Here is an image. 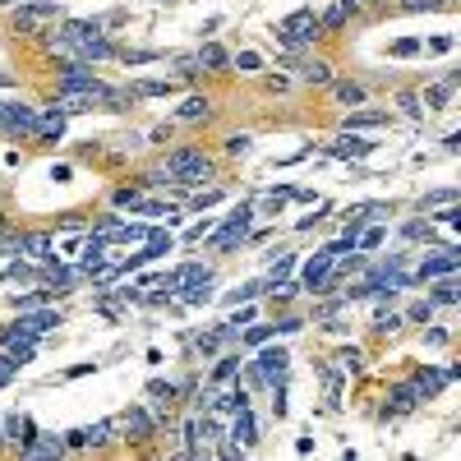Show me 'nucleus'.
I'll return each mask as SVG.
<instances>
[{
    "instance_id": "nucleus-1",
    "label": "nucleus",
    "mask_w": 461,
    "mask_h": 461,
    "mask_svg": "<svg viewBox=\"0 0 461 461\" xmlns=\"http://www.w3.org/2000/svg\"><path fill=\"white\" fill-rule=\"evenodd\" d=\"M162 171L171 180H180V185H203V180H212V162L198 148H176V153H166Z\"/></svg>"
},
{
    "instance_id": "nucleus-2",
    "label": "nucleus",
    "mask_w": 461,
    "mask_h": 461,
    "mask_svg": "<svg viewBox=\"0 0 461 461\" xmlns=\"http://www.w3.org/2000/svg\"><path fill=\"white\" fill-rule=\"evenodd\" d=\"M273 37H277L282 46H291V51H300V46H309L314 37H323L319 14H314V10H296V14H286V19L273 28Z\"/></svg>"
},
{
    "instance_id": "nucleus-3",
    "label": "nucleus",
    "mask_w": 461,
    "mask_h": 461,
    "mask_svg": "<svg viewBox=\"0 0 461 461\" xmlns=\"http://www.w3.org/2000/svg\"><path fill=\"white\" fill-rule=\"evenodd\" d=\"M249 221H254V203H235V208L226 212V221L217 226V235H212V249H217V254L240 249L245 235H249Z\"/></svg>"
},
{
    "instance_id": "nucleus-4",
    "label": "nucleus",
    "mask_w": 461,
    "mask_h": 461,
    "mask_svg": "<svg viewBox=\"0 0 461 461\" xmlns=\"http://www.w3.org/2000/svg\"><path fill=\"white\" fill-rule=\"evenodd\" d=\"M55 19H60V5H55V0H33V5H19V10L10 14L14 33H42V28H51Z\"/></svg>"
},
{
    "instance_id": "nucleus-5",
    "label": "nucleus",
    "mask_w": 461,
    "mask_h": 461,
    "mask_svg": "<svg viewBox=\"0 0 461 461\" xmlns=\"http://www.w3.org/2000/svg\"><path fill=\"white\" fill-rule=\"evenodd\" d=\"M378 143H369V139H360V130H341L337 139L328 143V157H337V162H360V157H369Z\"/></svg>"
},
{
    "instance_id": "nucleus-6",
    "label": "nucleus",
    "mask_w": 461,
    "mask_h": 461,
    "mask_svg": "<svg viewBox=\"0 0 461 461\" xmlns=\"http://www.w3.org/2000/svg\"><path fill=\"white\" fill-rule=\"evenodd\" d=\"M116 429H125V439H130V443H148L157 434V420H153L148 406H130L121 420H116Z\"/></svg>"
},
{
    "instance_id": "nucleus-7",
    "label": "nucleus",
    "mask_w": 461,
    "mask_h": 461,
    "mask_svg": "<svg viewBox=\"0 0 461 461\" xmlns=\"http://www.w3.org/2000/svg\"><path fill=\"white\" fill-rule=\"evenodd\" d=\"M457 268H461V249H457V245H448V249H439L434 259H425V263L415 268V277H411V282H434V277L457 273Z\"/></svg>"
},
{
    "instance_id": "nucleus-8",
    "label": "nucleus",
    "mask_w": 461,
    "mask_h": 461,
    "mask_svg": "<svg viewBox=\"0 0 461 461\" xmlns=\"http://www.w3.org/2000/svg\"><path fill=\"white\" fill-rule=\"evenodd\" d=\"M254 369H259V378H263L268 387H273V383H286V373H291V355H286L282 346H273V351H259Z\"/></svg>"
},
{
    "instance_id": "nucleus-9",
    "label": "nucleus",
    "mask_w": 461,
    "mask_h": 461,
    "mask_svg": "<svg viewBox=\"0 0 461 461\" xmlns=\"http://www.w3.org/2000/svg\"><path fill=\"white\" fill-rule=\"evenodd\" d=\"M328 273H332V259L319 249L314 259H305V263H300V286H305L309 296H323V282H328Z\"/></svg>"
},
{
    "instance_id": "nucleus-10",
    "label": "nucleus",
    "mask_w": 461,
    "mask_h": 461,
    "mask_svg": "<svg viewBox=\"0 0 461 461\" xmlns=\"http://www.w3.org/2000/svg\"><path fill=\"white\" fill-rule=\"evenodd\" d=\"M111 434H116V420H97V425H88V429H69L65 448H102Z\"/></svg>"
},
{
    "instance_id": "nucleus-11",
    "label": "nucleus",
    "mask_w": 461,
    "mask_h": 461,
    "mask_svg": "<svg viewBox=\"0 0 461 461\" xmlns=\"http://www.w3.org/2000/svg\"><path fill=\"white\" fill-rule=\"evenodd\" d=\"M378 217H392V208H387V203H355V208H346V212H341V226L364 230L369 221H378Z\"/></svg>"
},
{
    "instance_id": "nucleus-12",
    "label": "nucleus",
    "mask_w": 461,
    "mask_h": 461,
    "mask_svg": "<svg viewBox=\"0 0 461 461\" xmlns=\"http://www.w3.org/2000/svg\"><path fill=\"white\" fill-rule=\"evenodd\" d=\"M230 439L240 443L245 452H249L254 443H259V420H254V411H249V406H240V411H235V420H230Z\"/></svg>"
},
{
    "instance_id": "nucleus-13",
    "label": "nucleus",
    "mask_w": 461,
    "mask_h": 461,
    "mask_svg": "<svg viewBox=\"0 0 461 461\" xmlns=\"http://www.w3.org/2000/svg\"><path fill=\"white\" fill-rule=\"evenodd\" d=\"M33 139H42V143H60V139H65V111L46 106V116H37V125H33Z\"/></svg>"
},
{
    "instance_id": "nucleus-14",
    "label": "nucleus",
    "mask_w": 461,
    "mask_h": 461,
    "mask_svg": "<svg viewBox=\"0 0 461 461\" xmlns=\"http://www.w3.org/2000/svg\"><path fill=\"white\" fill-rule=\"evenodd\" d=\"M392 116H387L383 106H360V111H351L346 121H341V130H378V125H387Z\"/></svg>"
},
{
    "instance_id": "nucleus-15",
    "label": "nucleus",
    "mask_w": 461,
    "mask_h": 461,
    "mask_svg": "<svg viewBox=\"0 0 461 461\" xmlns=\"http://www.w3.org/2000/svg\"><path fill=\"white\" fill-rule=\"evenodd\" d=\"M411 383H415V392H420V401H434V397L443 392V387H448V378H443V369H415V378H411Z\"/></svg>"
},
{
    "instance_id": "nucleus-16",
    "label": "nucleus",
    "mask_w": 461,
    "mask_h": 461,
    "mask_svg": "<svg viewBox=\"0 0 461 461\" xmlns=\"http://www.w3.org/2000/svg\"><path fill=\"white\" fill-rule=\"evenodd\" d=\"M180 88V78H134L130 83V97H166V92H176Z\"/></svg>"
},
{
    "instance_id": "nucleus-17",
    "label": "nucleus",
    "mask_w": 461,
    "mask_h": 461,
    "mask_svg": "<svg viewBox=\"0 0 461 461\" xmlns=\"http://www.w3.org/2000/svg\"><path fill=\"white\" fill-rule=\"evenodd\" d=\"M457 83H461V74L452 69L443 83H434V88L425 92V111H448V102H452V92H457Z\"/></svg>"
},
{
    "instance_id": "nucleus-18",
    "label": "nucleus",
    "mask_w": 461,
    "mask_h": 461,
    "mask_svg": "<svg viewBox=\"0 0 461 461\" xmlns=\"http://www.w3.org/2000/svg\"><path fill=\"white\" fill-rule=\"evenodd\" d=\"M14 249L28 254V259H51V235H46V230H28V235L14 240Z\"/></svg>"
},
{
    "instance_id": "nucleus-19",
    "label": "nucleus",
    "mask_w": 461,
    "mask_h": 461,
    "mask_svg": "<svg viewBox=\"0 0 461 461\" xmlns=\"http://www.w3.org/2000/svg\"><path fill=\"white\" fill-rule=\"evenodd\" d=\"M387 397H392V406H387L383 415H406V411H415V406H420V392H415V383H397Z\"/></svg>"
},
{
    "instance_id": "nucleus-20",
    "label": "nucleus",
    "mask_w": 461,
    "mask_h": 461,
    "mask_svg": "<svg viewBox=\"0 0 461 461\" xmlns=\"http://www.w3.org/2000/svg\"><path fill=\"white\" fill-rule=\"evenodd\" d=\"M429 300H434V305H457V300H461V282L452 273L434 277V296H429Z\"/></svg>"
},
{
    "instance_id": "nucleus-21",
    "label": "nucleus",
    "mask_w": 461,
    "mask_h": 461,
    "mask_svg": "<svg viewBox=\"0 0 461 461\" xmlns=\"http://www.w3.org/2000/svg\"><path fill=\"white\" fill-rule=\"evenodd\" d=\"M194 65H198V69H226V65H230V55L221 51L217 42H203V46L194 51Z\"/></svg>"
},
{
    "instance_id": "nucleus-22",
    "label": "nucleus",
    "mask_w": 461,
    "mask_h": 461,
    "mask_svg": "<svg viewBox=\"0 0 461 461\" xmlns=\"http://www.w3.org/2000/svg\"><path fill=\"white\" fill-rule=\"evenodd\" d=\"M355 10V0H337L328 14H319V28L323 33H337V28H346V14Z\"/></svg>"
},
{
    "instance_id": "nucleus-23",
    "label": "nucleus",
    "mask_w": 461,
    "mask_h": 461,
    "mask_svg": "<svg viewBox=\"0 0 461 461\" xmlns=\"http://www.w3.org/2000/svg\"><path fill=\"white\" fill-rule=\"evenodd\" d=\"M296 69H300L305 83H332V65H328V60H296Z\"/></svg>"
},
{
    "instance_id": "nucleus-24",
    "label": "nucleus",
    "mask_w": 461,
    "mask_h": 461,
    "mask_svg": "<svg viewBox=\"0 0 461 461\" xmlns=\"http://www.w3.org/2000/svg\"><path fill=\"white\" fill-rule=\"evenodd\" d=\"M208 116H212L208 97H185V106L176 111V121H185V125H194V121H208Z\"/></svg>"
},
{
    "instance_id": "nucleus-25",
    "label": "nucleus",
    "mask_w": 461,
    "mask_h": 461,
    "mask_svg": "<svg viewBox=\"0 0 461 461\" xmlns=\"http://www.w3.org/2000/svg\"><path fill=\"white\" fill-rule=\"evenodd\" d=\"M332 97H337L341 106H364V88H360V83H351V78L332 83Z\"/></svg>"
},
{
    "instance_id": "nucleus-26",
    "label": "nucleus",
    "mask_w": 461,
    "mask_h": 461,
    "mask_svg": "<svg viewBox=\"0 0 461 461\" xmlns=\"http://www.w3.org/2000/svg\"><path fill=\"white\" fill-rule=\"evenodd\" d=\"M230 69H240V74H259V69H263V55H259V51H235V55H230Z\"/></svg>"
},
{
    "instance_id": "nucleus-27",
    "label": "nucleus",
    "mask_w": 461,
    "mask_h": 461,
    "mask_svg": "<svg viewBox=\"0 0 461 461\" xmlns=\"http://www.w3.org/2000/svg\"><path fill=\"white\" fill-rule=\"evenodd\" d=\"M332 364H337L341 373H360L364 369V355L355 351V346H346V351H337V360H332Z\"/></svg>"
},
{
    "instance_id": "nucleus-28",
    "label": "nucleus",
    "mask_w": 461,
    "mask_h": 461,
    "mask_svg": "<svg viewBox=\"0 0 461 461\" xmlns=\"http://www.w3.org/2000/svg\"><path fill=\"white\" fill-rule=\"evenodd\" d=\"M235 373H240V355H221L217 369H212V383H230Z\"/></svg>"
},
{
    "instance_id": "nucleus-29",
    "label": "nucleus",
    "mask_w": 461,
    "mask_h": 461,
    "mask_svg": "<svg viewBox=\"0 0 461 461\" xmlns=\"http://www.w3.org/2000/svg\"><path fill=\"white\" fill-rule=\"evenodd\" d=\"M259 296H263V286L245 282V286H235V291H226V305H245V300H259Z\"/></svg>"
},
{
    "instance_id": "nucleus-30",
    "label": "nucleus",
    "mask_w": 461,
    "mask_h": 461,
    "mask_svg": "<svg viewBox=\"0 0 461 461\" xmlns=\"http://www.w3.org/2000/svg\"><path fill=\"white\" fill-rule=\"evenodd\" d=\"M19 373H23V364H19V360H14V355H10V351H0V387H10V383H14V378H19Z\"/></svg>"
},
{
    "instance_id": "nucleus-31",
    "label": "nucleus",
    "mask_w": 461,
    "mask_h": 461,
    "mask_svg": "<svg viewBox=\"0 0 461 461\" xmlns=\"http://www.w3.org/2000/svg\"><path fill=\"white\" fill-rule=\"evenodd\" d=\"M286 203H291V185H277V189H268V194H263V208L268 212H282Z\"/></svg>"
},
{
    "instance_id": "nucleus-32",
    "label": "nucleus",
    "mask_w": 461,
    "mask_h": 461,
    "mask_svg": "<svg viewBox=\"0 0 461 461\" xmlns=\"http://www.w3.org/2000/svg\"><path fill=\"white\" fill-rule=\"evenodd\" d=\"M291 268H296V254H277V259H273V268H268V286H273V282H282V277L291 273Z\"/></svg>"
},
{
    "instance_id": "nucleus-33",
    "label": "nucleus",
    "mask_w": 461,
    "mask_h": 461,
    "mask_svg": "<svg viewBox=\"0 0 461 461\" xmlns=\"http://www.w3.org/2000/svg\"><path fill=\"white\" fill-rule=\"evenodd\" d=\"M397 328H401V319H397V314H387V309L378 305V314H373V332H383V337H392Z\"/></svg>"
},
{
    "instance_id": "nucleus-34",
    "label": "nucleus",
    "mask_w": 461,
    "mask_h": 461,
    "mask_svg": "<svg viewBox=\"0 0 461 461\" xmlns=\"http://www.w3.org/2000/svg\"><path fill=\"white\" fill-rule=\"evenodd\" d=\"M139 198H143V194H139L134 185H121L116 194H111V203H116V208H130V212H134V208H139Z\"/></svg>"
},
{
    "instance_id": "nucleus-35",
    "label": "nucleus",
    "mask_w": 461,
    "mask_h": 461,
    "mask_svg": "<svg viewBox=\"0 0 461 461\" xmlns=\"http://www.w3.org/2000/svg\"><path fill=\"white\" fill-rule=\"evenodd\" d=\"M273 332H277L273 323H254V328H245V346H263Z\"/></svg>"
},
{
    "instance_id": "nucleus-36",
    "label": "nucleus",
    "mask_w": 461,
    "mask_h": 461,
    "mask_svg": "<svg viewBox=\"0 0 461 461\" xmlns=\"http://www.w3.org/2000/svg\"><path fill=\"white\" fill-rule=\"evenodd\" d=\"M420 51V37H397L392 46H387V55H397V60H406V55Z\"/></svg>"
},
{
    "instance_id": "nucleus-37",
    "label": "nucleus",
    "mask_w": 461,
    "mask_h": 461,
    "mask_svg": "<svg viewBox=\"0 0 461 461\" xmlns=\"http://www.w3.org/2000/svg\"><path fill=\"white\" fill-rule=\"evenodd\" d=\"M148 397H157V401H176L180 387H176V383H162V378H153V383H148Z\"/></svg>"
},
{
    "instance_id": "nucleus-38",
    "label": "nucleus",
    "mask_w": 461,
    "mask_h": 461,
    "mask_svg": "<svg viewBox=\"0 0 461 461\" xmlns=\"http://www.w3.org/2000/svg\"><path fill=\"white\" fill-rule=\"evenodd\" d=\"M443 203H457V189H434L420 198V208H443Z\"/></svg>"
},
{
    "instance_id": "nucleus-39",
    "label": "nucleus",
    "mask_w": 461,
    "mask_h": 461,
    "mask_svg": "<svg viewBox=\"0 0 461 461\" xmlns=\"http://www.w3.org/2000/svg\"><path fill=\"white\" fill-rule=\"evenodd\" d=\"M401 235H406V240H434V226H429V221H406Z\"/></svg>"
},
{
    "instance_id": "nucleus-40",
    "label": "nucleus",
    "mask_w": 461,
    "mask_h": 461,
    "mask_svg": "<svg viewBox=\"0 0 461 461\" xmlns=\"http://www.w3.org/2000/svg\"><path fill=\"white\" fill-rule=\"evenodd\" d=\"M125 60V65H153V60H162V51H116Z\"/></svg>"
},
{
    "instance_id": "nucleus-41",
    "label": "nucleus",
    "mask_w": 461,
    "mask_h": 461,
    "mask_svg": "<svg viewBox=\"0 0 461 461\" xmlns=\"http://www.w3.org/2000/svg\"><path fill=\"white\" fill-rule=\"evenodd\" d=\"M245 323H254V305H249V300H245V309H235V314L226 319V328L235 332V337H240V328H245Z\"/></svg>"
},
{
    "instance_id": "nucleus-42",
    "label": "nucleus",
    "mask_w": 461,
    "mask_h": 461,
    "mask_svg": "<svg viewBox=\"0 0 461 461\" xmlns=\"http://www.w3.org/2000/svg\"><path fill=\"white\" fill-rule=\"evenodd\" d=\"M249 143H254L249 134H226V153L230 157H245V153H249Z\"/></svg>"
},
{
    "instance_id": "nucleus-43",
    "label": "nucleus",
    "mask_w": 461,
    "mask_h": 461,
    "mask_svg": "<svg viewBox=\"0 0 461 461\" xmlns=\"http://www.w3.org/2000/svg\"><path fill=\"white\" fill-rule=\"evenodd\" d=\"M397 102H401V111H406L411 121H420V116H425V106H420V97H415V92H401Z\"/></svg>"
},
{
    "instance_id": "nucleus-44",
    "label": "nucleus",
    "mask_w": 461,
    "mask_h": 461,
    "mask_svg": "<svg viewBox=\"0 0 461 461\" xmlns=\"http://www.w3.org/2000/svg\"><path fill=\"white\" fill-rule=\"evenodd\" d=\"M434 319V300H420V305H411V323H429Z\"/></svg>"
},
{
    "instance_id": "nucleus-45",
    "label": "nucleus",
    "mask_w": 461,
    "mask_h": 461,
    "mask_svg": "<svg viewBox=\"0 0 461 461\" xmlns=\"http://www.w3.org/2000/svg\"><path fill=\"white\" fill-rule=\"evenodd\" d=\"M448 0H401V10H411V14H420V10H443Z\"/></svg>"
},
{
    "instance_id": "nucleus-46",
    "label": "nucleus",
    "mask_w": 461,
    "mask_h": 461,
    "mask_svg": "<svg viewBox=\"0 0 461 461\" xmlns=\"http://www.w3.org/2000/svg\"><path fill=\"white\" fill-rule=\"evenodd\" d=\"M273 328L282 332V337H291V332H300V328H305V319H296V314H286V319H277Z\"/></svg>"
},
{
    "instance_id": "nucleus-47",
    "label": "nucleus",
    "mask_w": 461,
    "mask_h": 461,
    "mask_svg": "<svg viewBox=\"0 0 461 461\" xmlns=\"http://www.w3.org/2000/svg\"><path fill=\"white\" fill-rule=\"evenodd\" d=\"M448 337H452L448 328H429L425 332V346H448Z\"/></svg>"
},
{
    "instance_id": "nucleus-48",
    "label": "nucleus",
    "mask_w": 461,
    "mask_h": 461,
    "mask_svg": "<svg viewBox=\"0 0 461 461\" xmlns=\"http://www.w3.org/2000/svg\"><path fill=\"white\" fill-rule=\"evenodd\" d=\"M203 235H212V221H208V217L198 221V226H189V230H185V240H203Z\"/></svg>"
},
{
    "instance_id": "nucleus-49",
    "label": "nucleus",
    "mask_w": 461,
    "mask_h": 461,
    "mask_svg": "<svg viewBox=\"0 0 461 461\" xmlns=\"http://www.w3.org/2000/svg\"><path fill=\"white\" fill-rule=\"evenodd\" d=\"M429 51H439V55H448V51H452V37H448V33H439V37H429Z\"/></svg>"
},
{
    "instance_id": "nucleus-50",
    "label": "nucleus",
    "mask_w": 461,
    "mask_h": 461,
    "mask_svg": "<svg viewBox=\"0 0 461 461\" xmlns=\"http://www.w3.org/2000/svg\"><path fill=\"white\" fill-rule=\"evenodd\" d=\"M217 189H203V194H194V208H212V203H217Z\"/></svg>"
},
{
    "instance_id": "nucleus-51",
    "label": "nucleus",
    "mask_w": 461,
    "mask_h": 461,
    "mask_svg": "<svg viewBox=\"0 0 461 461\" xmlns=\"http://www.w3.org/2000/svg\"><path fill=\"white\" fill-rule=\"evenodd\" d=\"M443 153H448V157L461 153V134H448V139H443Z\"/></svg>"
},
{
    "instance_id": "nucleus-52",
    "label": "nucleus",
    "mask_w": 461,
    "mask_h": 461,
    "mask_svg": "<svg viewBox=\"0 0 461 461\" xmlns=\"http://www.w3.org/2000/svg\"><path fill=\"white\" fill-rule=\"evenodd\" d=\"M92 369H97V364H92V360H83V364H74V369H69L65 378H83V373H92Z\"/></svg>"
},
{
    "instance_id": "nucleus-53",
    "label": "nucleus",
    "mask_w": 461,
    "mask_h": 461,
    "mask_svg": "<svg viewBox=\"0 0 461 461\" xmlns=\"http://www.w3.org/2000/svg\"><path fill=\"white\" fill-rule=\"evenodd\" d=\"M51 180H55V185H65V180H69V166H65V162L51 166Z\"/></svg>"
},
{
    "instance_id": "nucleus-54",
    "label": "nucleus",
    "mask_w": 461,
    "mask_h": 461,
    "mask_svg": "<svg viewBox=\"0 0 461 461\" xmlns=\"http://www.w3.org/2000/svg\"><path fill=\"white\" fill-rule=\"evenodd\" d=\"M0 5H10V0H0Z\"/></svg>"
},
{
    "instance_id": "nucleus-55",
    "label": "nucleus",
    "mask_w": 461,
    "mask_h": 461,
    "mask_svg": "<svg viewBox=\"0 0 461 461\" xmlns=\"http://www.w3.org/2000/svg\"><path fill=\"white\" fill-rule=\"evenodd\" d=\"M0 282H5V277H0Z\"/></svg>"
}]
</instances>
